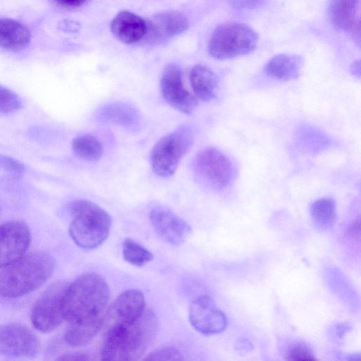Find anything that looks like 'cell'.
<instances>
[{"mask_svg": "<svg viewBox=\"0 0 361 361\" xmlns=\"http://www.w3.org/2000/svg\"><path fill=\"white\" fill-rule=\"evenodd\" d=\"M183 356L181 352L173 347H166L155 350L149 353L145 360H183Z\"/></svg>", "mask_w": 361, "mask_h": 361, "instance_id": "27", "label": "cell"}, {"mask_svg": "<svg viewBox=\"0 0 361 361\" xmlns=\"http://www.w3.org/2000/svg\"><path fill=\"white\" fill-rule=\"evenodd\" d=\"M114 37L125 44H136L142 41L146 32V20L129 11L118 13L111 23Z\"/></svg>", "mask_w": 361, "mask_h": 361, "instance_id": "16", "label": "cell"}, {"mask_svg": "<svg viewBox=\"0 0 361 361\" xmlns=\"http://www.w3.org/2000/svg\"><path fill=\"white\" fill-rule=\"evenodd\" d=\"M68 209L73 216L69 234L77 245L85 250H92L106 240L112 223L106 210L87 200L72 201Z\"/></svg>", "mask_w": 361, "mask_h": 361, "instance_id": "4", "label": "cell"}, {"mask_svg": "<svg viewBox=\"0 0 361 361\" xmlns=\"http://www.w3.org/2000/svg\"><path fill=\"white\" fill-rule=\"evenodd\" d=\"M28 226L20 221H10L0 226V268L23 256L30 243Z\"/></svg>", "mask_w": 361, "mask_h": 361, "instance_id": "11", "label": "cell"}, {"mask_svg": "<svg viewBox=\"0 0 361 361\" xmlns=\"http://www.w3.org/2000/svg\"><path fill=\"white\" fill-rule=\"evenodd\" d=\"M143 293L137 289H128L121 293L112 304V322L131 323L138 319L145 310Z\"/></svg>", "mask_w": 361, "mask_h": 361, "instance_id": "17", "label": "cell"}, {"mask_svg": "<svg viewBox=\"0 0 361 361\" xmlns=\"http://www.w3.org/2000/svg\"><path fill=\"white\" fill-rule=\"evenodd\" d=\"M189 320L192 327L204 336L222 332L226 327V314L207 295L195 298L190 306Z\"/></svg>", "mask_w": 361, "mask_h": 361, "instance_id": "10", "label": "cell"}, {"mask_svg": "<svg viewBox=\"0 0 361 361\" xmlns=\"http://www.w3.org/2000/svg\"><path fill=\"white\" fill-rule=\"evenodd\" d=\"M257 32L249 25L238 22L219 25L211 35L208 52L214 59L223 60L245 55L257 44Z\"/></svg>", "mask_w": 361, "mask_h": 361, "instance_id": "5", "label": "cell"}, {"mask_svg": "<svg viewBox=\"0 0 361 361\" xmlns=\"http://www.w3.org/2000/svg\"><path fill=\"white\" fill-rule=\"evenodd\" d=\"M350 72L355 76L360 78V61H355L350 66Z\"/></svg>", "mask_w": 361, "mask_h": 361, "instance_id": "34", "label": "cell"}, {"mask_svg": "<svg viewBox=\"0 0 361 361\" xmlns=\"http://www.w3.org/2000/svg\"><path fill=\"white\" fill-rule=\"evenodd\" d=\"M160 87L164 100L177 111L190 114L197 106V99L184 86L180 68L175 63L164 68Z\"/></svg>", "mask_w": 361, "mask_h": 361, "instance_id": "9", "label": "cell"}, {"mask_svg": "<svg viewBox=\"0 0 361 361\" xmlns=\"http://www.w3.org/2000/svg\"><path fill=\"white\" fill-rule=\"evenodd\" d=\"M72 149L78 157L90 161L100 159L103 154V147L100 140L89 134L75 137L72 142Z\"/></svg>", "mask_w": 361, "mask_h": 361, "instance_id": "22", "label": "cell"}, {"mask_svg": "<svg viewBox=\"0 0 361 361\" xmlns=\"http://www.w3.org/2000/svg\"><path fill=\"white\" fill-rule=\"evenodd\" d=\"M192 141V131L186 124L160 138L151 152V166L154 172L162 177L173 175Z\"/></svg>", "mask_w": 361, "mask_h": 361, "instance_id": "6", "label": "cell"}, {"mask_svg": "<svg viewBox=\"0 0 361 361\" xmlns=\"http://www.w3.org/2000/svg\"><path fill=\"white\" fill-rule=\"evenodd\" d=\"M360 1L330 0L329 16L331 22L338 28L350 34L360 44Z\"/></svg>", "mask_w": 361, "mask_h": 361, "instance_id": "15", "label": "cell"}, {"mask_svg": "<svg viewBox=\"0 0 361 361\" xmlns=\"http://www.w3.org/2000/svg\"><path fill=\"white\" fill-rule=\"evenodd\" d=\"M102 116L106 121L123 126H132L138 119L135 109L126 104H113L102 110Z\"/></svg>", "mask_w": 361, "mask_h": 361, "instance_id": "24", "label": "cell"}, {"mask_svg": "<svg viewBox=\"0 0 361 361\" xmlns=\"http://www.w3.org/2000/svg\"><path fill=\"white\" fill-rule=\"evenodd\" d=\"M150 222L157 234L166 243L179 245L192 233L190 225L182 218L164 208H154L149 213Z\"/></svg>", "mask_w": 361, "mask_h": 361, "instance_id": "14", "label": "cell"}, {"mask_svg": "<svg viewBox=\"0 0 361 361\" xmlns=\"http://www.w3.org/2000/svg\"><path fill=\"white\" fill-rule=\"evenodd\" d=\"M105 316L69 323L65 334L66 343L73 347L89 343L102 328Z\"/></svg>", "mask_w": 361, "mask_h": 361, "instance_id": "20", "label": "cell"}, {"mask_svg": "<svg viewBox=\"0 0 361 361\" xmlns=\"http://www.w3.org/2000/svg\"><path fill=\"white\" fill-rule=\"evenodd\" d=\"M58 5L67 8H75L85 4L88 0H54Z\"/></svg>", "mask_w": 361, "mask_h": 361, "instance_id": "32", "label": "cell"}, {"mask_svg": "<svg viewBox=\"0 0 361 361\" xmlns=\"http://www.w3.org/2000/svg\"><path fill=\"white\" fill-rule=\"evenodd\" d=\"M347 233L349 235L356 236L360 234L359 219L353 221L348 227Z\"/></svg>", "mask_w": 361, "mask_h": 361, "instance_id": "33", "label": "cell"}, {"mask_svg": "<svg viewBox=\"0 0 361 361\" xmlns=\"http://www.w3.org/2000/svg\"><path fill=\"white\" fill-rule=\"evenodd\" d=\"M189 78L194 95L197 99L208 102L215 97L218 80L210 68L196 65L191 69Z\"/></svg>", "mask_w": 361, "mask_h": 361, "instance_id": "21", "label": "cell"}, {"mask_svg": "<svg viewBox=\"0 0 361 361\" xmlns=\"http://www.w3.org/2000/svg\"><path fill=\"white\" fill-rule=\"evenodd\" d=\"M39 348V343L32 332L20 324L0 326V353L16 357H31Z\"/></svg>", "mask_w": 361, "mask_h": 361, "instance_id": "12", "label": "cell"}, {"mask_svg": "<svg viewBox=\"0 0 361 361\" xmlns=\"http://www.w3.org/2000/svg\"><path fill=\"white\" fill-rule=\"evenodd\" d=\"M55 269L54 258L42 251L25 254L0 270V296H23L41 287Z\"/></svg>", "mask_w": 361, "mask_h": 361, "instance_id": "3", "label": "cell"}, {"mask_svg": "<svg viewBox=\"0 0 361 361\" xmlns=\"http://www.w3.org/2000/svg\"><path fill=\"white\" fill-rule=\"evenodd\" d=\"M310 214L315 225L321 229L332 227L336 221V209L334 200L322 198L314 202Z\"/></svg>", "mask_w": 361, "mask_h": 361, "instance_id": "23", "label": "cell"}, {"mask_svg": "<svg viewBox=\"0 0 361 361\" xmlns=\"http://www.w3.org/2000/svg\"><path fill=\"white\" fill-rule=\"evenodd\" d=\"M193 166L200 181L214 188H224L231 180L232 164L217 149L207 147L201 150L195 158Z\"/></svg>", "mask_w": 361, "mask_h": 361, "instance_id": "8", "label": "cell"}, {"mask_svg": "<svg viewBox=\"0 0 361 361\" xmlns=\"http://www.w3.org/2000/svg\"><path fill=\"white\" fill-rule=\"evenodd\" d=\"M19 96L8 88L0 85V114H8L21 108Z\"/></svg>", "mask_w": 361, "mask_h": 361, "instance_id": "26", "label": "cell"}, {"mask_svg": "<svg viewBox=\"0 0 361 361\" xmlns=\"http://www.w3.org/2000/svg\"><path fill=\"white\" fill-rule=\"evenodd\" d=\"M157 330L158 319L150 308H145L131 323L111 322L102 345L101 360H137L154 340Z\"/></svg>", "mask_w": 361, "mask_h": 361, "instance_id": "1", "label": "cell"}, {"mask_svg": "<svg viewBox=\"0 0 361 361\" xmlns=\"http://www.w3.org/2000/svg\"><path fill=\"white\" fill-rule=\"evenodd\" d=\"M122 255L128 263L137 267L146 265L154 258L149 250L130 238L122 243Z\"/></svg>", "mask_w": 361, "mask_h": 361, "instance_id": "25", "label": "cell"}, {"mask_svg": "<svg viewBox=\"0 0 361 361\" xmlns=\"http://www.w3.org/2000/svg\"><path fill=\"white\" fill-rule=\"evenodd\" d=\"M303 66V59L296 54H280L267 63L264 71L271 78L288 81L299 77Z\"/></svg>", "mask_w": 361, "mask_h": 361, "instance_id": "19", "label": "cell"}, {"mask_svg": "<svg viewBox=\"0 0 361 361\" xmlns=\"http://www.w3.org/2000/svg\"><path fill=\"white\" fill-rule=\"evenodd\" d=\"M59 360H92V357L88 353L84 352H71L61 355Z\"/></svg>", "mask_w": 361, "mask_h": 361, "instance_id": "31", "label": "cell"}, {"mask_svg": "<svg viewBox=\"0 0 361 361\" xmlns=\"http://www.w3.org/2000/svg\"><path fill=\"white\" fill-rule=\"evenodd\" d=\"M0 170L16 178H19L23 176L25 167L18 160L9 156L0 154Z\"/></svg>", "mask_w": 361, "mask_h": 361, "instance_id": "28", "label": "cell"}, {"mask_svg": "<svg viewBox=\"0 0 361 361\" xmlns=\"http://www.w3.org/2000/svg\"><path fill=\"white\" fill-rule=\"evenodd\" d=\"M110 295L105 279L95 272H85L67 285L63 314L68 323L105 316Z\"/></svg>", "mask_w": 361, "mask_h": 361, "instance_id": "2", "label": "cell"}, {"mask_svg": "<svg viewBox=\"0 0 361 361\" xmlns=\"http://www.w3.org/2000/svg\"><path fill=\"white\" fill-rule=\"evenodd\" d=\"M188 26V18L180 12L158 13L146 20V32L143 40L149 44H161L182 33Z\"/></svg>", "mask_w": 361, "mask_h": 361, "instance_id": "13", "label": "cell"}, {"mask_svg": "<svg viewBox=\"0 0 361 361\" xmlns=\"http://www.w3.org/2000/svg\"><path fill=\"white\" fill-rule=\"evenodd\" d=\"M31 42V32L21 22L9 18H0V48L18 52L26 49Z\"/></svg>", "mask_w": 361, "mask_h": 361, "instance_id": "18", "label": "cell"}, {"mask_svg": "<svg viewBox=\"0 0 361 361\" xmlns=\"http://www.w3.org/2000/svg\"><path fill=\"white\" fill-rule=\"evenodd\" d=\"M287 359L289 360H314L315 357L312 350L302 344L292 345L287 352Z\"/></svg>", "mask_w": 361, "mask_h": 361, "instance_id": "29", "label": "cell"}, {"mask_svg": "<svg viewBox=\"0 0 361 361\" xmlns=\"http://www.w3.org/2000/svg\"><path fill=\"white\" fill-rule=\"evenodd\" d=\"M267 0H230V5L237 10H254L263 6Z\"/></svg>", "mask_w": 361, "mask_h": 361, "instance_id": "30", "label": "cell"}, {"mask_svg": "<svg viewBox=\"0 0 361 361\" xmlns=\"http://www.w3.org/2000/svg\"><path fill=\"white\" fill-rule=\"evenodd\" d=\"M67 285L63 282L52 285L33 305L30 319L38 331H52L65 320L63 302Z\"/></svg>", "mask_w": 361, "mask_h": 361, "instance_id": "7", "label": "cell"}]
</instances>
